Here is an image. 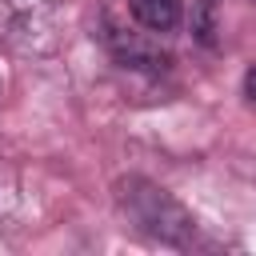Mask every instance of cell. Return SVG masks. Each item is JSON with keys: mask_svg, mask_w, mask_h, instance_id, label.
<instances>
[{"mask_svg": "<svg viewBox=\"0 0 256 256\" xmlns=\"http://www.w3.org/2000/svg\"><path fill=\"white\" fill-rule=\"evenodd\" d=\"M116 204H120L124 220H128L140 236H148V240H156V244L188 248L192 236H196L192 212H188L172 192H164L160 184H152V180H144V176H124V180L116 184Z\"/></svg>", "mask_w": 256, "mask_h": 256, "instance_id": "obj_1", "label": "cell"}, {"mask_svg": "<svg viewBox=\"0 0 256 256\" xmlns=\"http://www.w3.org/2000/svg\"><path fill=\"white\" fill-rule=\"evenodd\" d=\"M108 48L124 68H144V72H164L168 68V52H160L140 32H124V28L108 24Z\"/></svg>", "mask_w": 256, "mask_h": 256, "instance_id": "obj_2", "label": "cell"}, {"mask_svg": "<svg viewBox=\"0 0 256 256\" xmlns=\"http://www.w3.org/2000/svg\"><path fill=\"white\" fill-rule=\"evenodd\" d=\"M128 8L148 32H168L180 24V0H128Z\"/></svg>", "mask_w": 256, "mask_h": 256, "instance_id": "obj_3", "label": "cell"}, {"mask_svg": "<svg viewBox=\"0 0 256 256\" xmlns=\"http://www.w3.org/2000/svg\"><path fill=\"white\" fill-rule=\"evenodd\" d=\"M244 92L256 100V68H248V76H244Z\"/></svg>", "mask_w": 256, "mask_h": 256, "instance_id": "obj_4", "label": "cell"}]
</instances>
